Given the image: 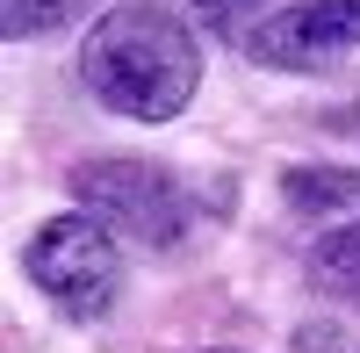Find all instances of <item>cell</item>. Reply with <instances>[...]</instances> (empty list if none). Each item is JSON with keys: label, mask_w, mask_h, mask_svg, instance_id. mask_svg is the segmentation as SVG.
I'll return each instance as SVG.
<instances>
[{"label": "cell", "mask_w": 360, "mask_h": 353, "mask_svg": "<svg viewBox=\"0 0 360 353\" xmlns=\"http://www.w3.org/2000/svg\"><path fill=\"white\" fill-rule=\"evenodd\" d=\"M79 79L94 86V101L137 123H173L195 101L202 79V44L166 0H123L86 29Z\"/></svg>", "instance_id": "6da1fadb"}, {"label": "cell", "mask_w": 360, "mask_h": 353, "mask_svg": "<svg viewBox=\"0 0 360 353\" xmlns=\"http://www.w3.org/2000/svg\"><path fill=\"white\" fill-rule=\"evenodd\" d=\"M29 281L65 310V317H108L115 288H123V252H115V231L101 217H51L29 238Z\"/></svg>", "instance_id": "7a4b0ae2"}, {"label": "cell", "mask_w": 360, "mask_h": 353, "mask_svg": "<svg viewBox=\"0 0 360 353\" xmlns=\"http://www.w3.org/2000/svg\"><path fill=\"white\" fill-rule=\"evenodd\" d=\"M72 195L86 217H101L115 238H130L144 252H173L188 238V195L173 188V173L144 159H86L72 173Z\"/></svg>", "instance_id": "3957f363"}, {"label": "cell", "mask_w": 360, "mask_h": 353, "mask_svg": "<svg viewBox=\"0 0 360 353\" xmlns=\"http://www.w3.org/2000/svg\"><path fill=\"white\" fill-rule=\"evenodd\" d=\"M245 51L259 65H281V72H324L332 58L360 51V0H295V8H274Z\"/></svg>", "instance_id": "277c9868"}, {"label": "cell", "mask_w": 360, "mask_h": 353, "mask_svg": "<svg viewBox=\"0 0 360 353\" xmlns=\"http://www.w3.org/2000/svg\"><path fill=\"white\" fill-rule=\"evenodd\" d=\"M281 195H288V210H303V217H346V210H360V173H339V166H288V173H281Z\"/></svg>", "instance_id": "5b68a950"}, {"label": "cell", "mask_w": 360, "mask_h": 353, "mask_svg": "<svg viewBox=\"0 0 360 353\" xmlns=\"http://www.w3.org/2000/svg\"><path fill=\"white\" fill-rule=\"evenodd\" d=\"M310 281L324 296H360V224L346 231H324L317 252H310Z\"/></svg>", "instance_id": "8992f818"}, {"label": "cell", "mask_w": 360, "mask_h": 353, "mask_svg": "<svg viewBox=\"0 0 360 353\" xmlns=\"http://www.w3.org/2000/svg\"><path fill=\"white\" fill-rule=\"evenodd\" d=\"M0 29H8V37L22 44V37H51V29H65V22H79L86 8H94V0H0Z\"/></svg>", "instance_id": "52a82bcc"}, {"label": "cell", "mask_w": 360, "mask_h": 353, "mask_svg": "<svg viewBox=\"0 0 360 353\" xmlns=\"http://www.w3.org/2000/svg\"><path fill=\"white\" fill-rule=\"evenodd\" d=\"M173 8L188 15L195 29H209V37H231V29L245 22V15H259L266 0H173Z\"/></svg>", "instance_id": "ba28073f"}, {"label": "cell", "mask_w": 360, "mask_h": 353, "mask_svg": "<svg viewBox=\"0 0 360 353\" xmlns=\"http://www.w3.org/2000/svg\"><path fill=\"white\" fill-rule=\"evenodd\" d=\"M295 353H346V332H332V325H303V332H295Z\"/></svg>", "instance_id": "9c48e42d"}, {"label": "cell", "mask_w": 360, "mask_h": 353, "mask_svg": "<svg viewBox=\"0 0 360 353\" xmlns=\"http://www.w3.org/2000/svg\"><path fill=\"white\" fill-rule=\"evenodd\" d=\"M346 130H353V137H360V108H353V115H346Z\"/></svg>", "instance_id": "30bf717a"}]
</instances>
